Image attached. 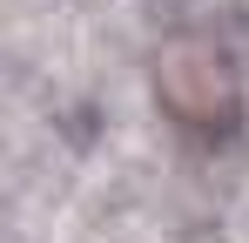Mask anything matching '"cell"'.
I'll return each instance as SVG.
<instances>
[{
  "label": "cell",
  "mask_w": 249,
  "mask_h": 243,
  "mask_svg": "<svg viewBox=\"0 0 249 243\" xmlns=\"http://www.w3.org/2000/svg\"><path fill=\"white\" fill-rule=\"evenodd\" d=\"M155 101L182 135H215L236 122V68L215 40H168L155 54Z\"/></svg>",
  "instance_id": "1"
}]
</instances>
